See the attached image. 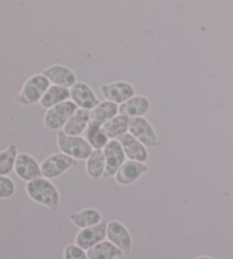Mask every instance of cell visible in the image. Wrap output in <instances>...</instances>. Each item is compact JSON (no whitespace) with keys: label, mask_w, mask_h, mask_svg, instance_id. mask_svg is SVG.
<instances>
[{"label":"cell","mask_w":233,"mask_h":259,"mask_svg":"<svg viewBox=\"0 0 233 259\" xmlns=\"http://www.w3.org/2000/svg\"><path fill=\"white\" fill-rule=\"evenodd\" d=\"M51 85L50 81L43 73L34 74L27 78L21 91L16 96V103L22 106H31L40 103L46 91Z\"/></svg>","instance_id":"7a4b0ae2"},{"label":"cell","mask_w":233,"mask_h":259,"mask_svg":"<svg viewBox=\"0 0 233 259\" xmlns=\"http://www.w3.org/2000/svg\"><path fill=\"white\" fill-rule=\"evenodd\" d=\"M71 100V94H69V89L67 88L53 85L49 87V89L46 91L43 98L40 100V106L43 108L49 109L54 107L56 105H59L64 103V101Z\"/></svg>","instance_id":"ffe728a7"},{"label":"cell","mask_w":233,"mask_h":259,"mask_svg":"<svg viewBox=\"0 0 233 259\" xmlns=\"http://www.w3.org/2000/svg\"><path fill=\"white\" fill-rule=\"evenodd\" d=\"M118 140L123 148L127 159L141 161V163H146L148 160L149 154L147 147L142 145L139 140H137L131 133H125L124 136L119 138Z\"/></svg>","instance_id":"9a60e30c"},{"label":"cell","mask_w":233,"mask_h":259,"mask_svg":"<svg viewBox=\"0 0 233 259\" xmlns=\"http://www.w3.org/2000/svg\"><path fill=\"white\" fill-rule=\"evenodd\" d=\"M148 165L141 161L127 159L114 175L115 182L122 187L131 186L148 172Z\"/></svg>","instance_id":"ba28073f"},{"label":"cell","mask_w":233,"mask_h":259,"mask_svg":"<svg viewBox=\"0 0 233 259\" xmlns=\"http://www.w3.org/2000/svg\"><path fill=\"white\" fill-rule=\"evenodd\" d=\"M129 124L130 118L122 114H119L109 119L108 122H106L102 125V130H104L109 140H118L119 138L129 132Z\"/></svg>","instance_id":"44dd1931"},{"label":"cell","mask_w":233,"mask_h":259,"mask_svg":"<svg viewBox=\"0 0 233 259\" xmlns=\"http://www.w3.org/2000/svg\"><path fill=\"white\" fill-rule=\"evenodd\" d=\"M150 106V100L146 96L136 95L122 105H120V114L128 116L129 118L143 117L149 112Z\"/></svg>","instance_id":"2e32d148"},{"label":"cell","mask_w":233,"mask_h":259,"mask_svg":"<svg viewBox=\"0 0 233 259\" xmlns=\"http://www.w3.org/2000/svg\"><path fill=\"white\" fill-rule=\"evenodd\" d=\"M100 92L105 100L113 101L118 105H122L125 101L136 96L134 87L127 81H115L105 83L100 87Z\"/></svg>","instance_id":"52a82bcc"},{"label":"cell","mask_w":233,"mask_h":259,"mask_svg":"<svg viewBox=\"0 0 233 259\" xmlns=\"http://www.w3.org/2000/svg\"><path fill=\"white\" fill-rule=\"evenodd\" d=\"M87 253L89 259H116L124 255L118 247L114 246L108 240H104V241L96 244L95 247L87 250Z\"/></svg>","instance_id":"7402d4cb"},{"label":"cell","mask_w":233,"mask_h":259,"mask_svg":"<svg viewBox=\"0 0 233 259\" xmlns=\"http://www.w3.org/2000/svg\"><path fill=\"white\" fill-rule=\"evenodd\" d=\"M90 123V110L77 108L62 131L68 136H82L86 133Z\"/></svg>","instance_id":"e0dca14e"},{"label":"cell","mask_w":233,"mask_h":259,"mask_svg":"<svg viewBox=\"0 0 233 259\" xmlns=\"http://www.w3.org/2000/svg\"><path fill=\"white\" fill-rule=\"evenodd\" d=\"M77 109L76 105L72 100L56 105L54 107L47 109L44 116V126L48 131H60L65 124L71 118L72 115Z\"/></svg>","instance_id":"277c9868"},{"label":"cell","mask_w":233,"mask_h":259,"mask_svg":"<svg viewBox=\"0 0 233 259\" xmlns=\"http://www.w3.org/2000/svg\"><path fill=\"white\" fill-rule=\"evenodd\" d=\"M43 74L48 78L53 85L67 88V89H71L77 82L76 74L74 73L73 69L65 66V65H50V66L44 69Z\"/></svg>","instance_id":"5bb4252c"},{"label":"cell","mask_w":233,"mask_h":259,"mask_svg":"<svg viewBox=\"0 0 233 259\" xmlns=\"http://www.w3.org/2000/svg\"><path fill=\"white\" fill-rule=\"evenodd\" d=\"M107 239V222H100L99 224L82 229L75 235V242L79 247L89 250L101 241Z\"/></svg>","instance_id":"8fae6325"},{"label":"cell","mask_w":233,"mask_h":259,"mask_svg":"<svg viewBox=\"0 0 233 259\" xmlns=\"http://www.w3.org/2000/svg\"><path fill=\"white\" fill-rule=\"evenodd\" d=\"M106 169L105 155L102 150H93L92 154L86 160V172L88 177L98 180L104 177Z\"/></svg>","instance_id":"603a6c76"},{"label":"cell","mask_w":233,"mask_h":259,"mask_svg":"<svg viewBox=\"0 0 233 259\" xmlns=\"http://www.w3.org/2000/svg\"><path fill=\"white\" fill-rule=\"evenodd\" d=\"M120 114V105L109 100L100 101L95 108L90 110V121L104 125L106 122Z\"/></svg>","instance_id":"d6986e66"},{"label":"cell","mask_w":233,"mask_h":259,"mask_svg":"<svg viewBox=\"0 0 233 259\" xmlns=\"http://www.w3.org/2000/svg\"><path fill=\"white\" fill-rule=\"evenodd\" d=\"M68 220L80 230L90 228L102 222L101 212L96 208H85V209L71 212Z\"/></svg>","instance_id":"ac0fdd59"},{"label":"cell","mask_w":233,"mask_h":259,"mask_svg":"<svg viewBox=\"0 0 233 259\" xmlns=\"http://www.w3.org/2000/svg\"><path fill=\"white\" fill-rule=\"evenodd\" d=\"M69 94H71V100L77 108L92 110L100 103L95 91L86 82H76L69 89Z\"/></svg>","instance_id":"4fadbf2b"},{"label":"cell","mask_w":233,"mask_h":259,"mask_svg":"<svg viewBox=\"0 0 233 259\" xmlns=\"http://www.w3.org/2000/svg\"><path fill=\"white\" fill-rule=\"evenodd\" d=\"M195 259H214V258L208 257V256H200V257H197V258H195Z\"/></svg>","instance_id":"83f0119b"},{"label":"cell","mask_w":233,"mask_h":259,"mask_svg":"<svg viewBox=\"0 0 233 259\" xmlns=\"http://www.w3.org/2000/svg\"><path fill=\"white\" fill-rule=\"evenodd\" d=\"M77 163L79 160L63 154V152H56L44 159L40 166L43 177L51 180L62 177L68 169L75 167Z\"/></svg>","instance_id":"5b68a950"},{"label":"cell","mask_w":233,"mask_h":259,"mask_svg":"<svg viewBox=\"0 0 233 259\" xmlns=\"http://www.w3.org/2000/svg\"><path fill=\"white\" fill-rule=\"evenodd\" d=\"M25 192L31 200L56 211L59 208L60 194L49 179L39 178L26 183Z\"/></svg>","instance_id":"6da1fadb"},{"label":"cell","mask_w":233,"mask_h":259,"mask_svg":"<svg viewBox=\"0 0 233 259\" xmlns=\"http://www.w3.org/2000/svg\"><path fill=\"white\" fill-rule=\"evenodd\" d=\"M232 69H233V64H232Z\"/></svg>","instance_id":"f1b7e54d"},{"label":"cell","mask_w":233,"mask_h":259,"mask_svg":"<svg viewBox=\"0 0 233 259\" xmlns=\"http://www.w3.org/2000/svg\"><path fill=\"white\" fill-rule=\"evenodd\" d=\"M107 240L118 247L124 255L132 250V238L129 230L119 221L107 222Z\"/></svg>","instance_id":"30bf717a"},{"label":"cell","mask_w":233,"mask_h":259,"mask_svg":"<svg viewBox=\"0 0 233 259\" xmlns=\"http://www.w3.org/2000/svg\"><path fill=\"white\" fill-rule=\"evenodd\" d=\"M18 156V149L16 145H9L6 149L0 151V175L11 174L15 167L16 158Z\"/></svg>","instance_id":"d4e9b609"},{"label":"cell","mask_w":233,"mask_h":259,"mask_svg":"<svg viewBox=\"0 0 233 259\" xmlns=\"http://www.w3.org/2000/svg\"><path fill=\"white\" fill-rule=\"evenodd\" d=\"M16 192V186L11 178L0 175V199L12 198Z\"/></svg>","instance_id":"484cf974"},{"label":"cell","mask_w":233,"mask_h":259,"mask_svg":"<svg viewBox=\"0 0 233 259\" xmlns=\"http://www.w3.org/2000/svg\"><path fill=\"white\" fill-rule=\"evenodd\" d=\"M64 259H89L88 258L87 250L79 247L76 243H69L64 249Z\"/></svg>","instance_id":"4316f807"},{"label":"cell","mask_w":233,"mask_h":259,"mask_svg":"<svg viewBox=\"0 0 233 259\" xmlns=\"http://www.w3.org/2000/svg\"><path fill=\"white\" fill-rule=\"evenodd\" d=\"M106 160V169L104 178H114L119 168L127 160V156L119 140H110L102 149Z\"/></svg>","instance_id":"7c38bea8"},{"label":"cell","mask_w":233,"mask_h":259,"mask_svg":"<svg viewBox=\"0 0 233 259\" xmlns=\"http://www.w3.org/2000/svg\"><path fill=\"white\" fill-rule=\"evenodd\" d=\"M129 133L149 148H155L161 145V138L158 136L151 123L146 117L130 118Z\"/></svg>","instance_id":"8992f818"},{"label":"cell","mask_w":233,"mask_h":259,"mask_svg":"<svg viewBox=\"0 0 233 259\" xmlns=\"http://www.w3.org/2000/svg\"><path fill=\"white\" fill-rule=\"evenodd\" d=\"M57 147L60 152L76 160H87L93 151L86 138L81 136H68L62 130L57 133Z\"/></svg>","instance_id":"3957f363"},{"label":"cell","mask_w":233,"mask_h":259,"mask_svg":"<svg viewBox=\"0 0 233 259\" xmlns=\"http://www.w3.org/2000/svg\"><path fill=\"white\" fill-rule=\"evenodd\" d=\"M86 139L90 143L93 150H102L107 146V143L110 141L102 130V126L91 121L86 131Z\"/></svg>","instance_id":"cb8c5ba5"},{"label":"cell","mask_w":233,"mask_h":259,"mask_svg":"<svg viewBox=\"0 0 233 259\" xmlns=\"http://www.w3.org/2000/svg\"><path fill=\"white\" fill-rule=\"evenodd\" d=\"M14 172H15L18 179L26 183L33 181L35 179L43 178L41 166L38 163V160L30 154H26V152L18 154Z\"/></svg>","instance_id":"9c48e42d"}]
</instances>
